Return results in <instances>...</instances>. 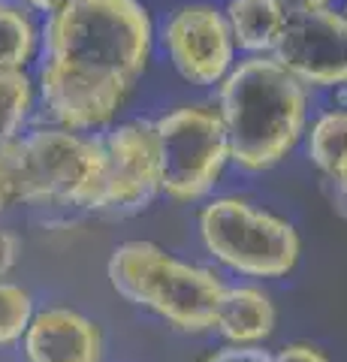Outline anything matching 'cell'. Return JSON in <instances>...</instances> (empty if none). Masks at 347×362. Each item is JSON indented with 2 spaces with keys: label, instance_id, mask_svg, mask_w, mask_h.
Wrapping results in <instances>:
<instances>
[{
  "label": "cell",
  "instance_id": "obj_14",
  "mask_svg": "<svg viewBox=\"0 0 347 362\" xmlns=\"http://www.w3.org/2000/svg\"><path fill=\"white\" fill-rule=\"evenodd\" d=\"M42 28L21 0H0V70H28L40 58Z\"/></svg>",
  "mask_w": 347,
  "mask_h": 362
},
{
  "label": "cell",
  "instance_id": "obj_1",
  "mask_svg": "<svg viewBox=\"0 0 347 362\" xmlns=\"http://www.w3.org/2000/svg\"><path fill=\"white\" fill-rule=\"evenodd\" d=\"M154 28L139 0H70L46 16L37 58L40 106L73 130H106L148 66Z\"/></svg>",
  "mask_w": 347,
  "mask_h": 362
},
{
  "label": "cell",
  "instance_id": "obj_16",
  "mask_svg": "<svg viewBox=\"0 0 347 362\" xmlns=\"http://www.w3.org/2000/svg\"><path fill=\"white\" fill-rule=\"evenodd\" d=\"M33 314H37V305L30 293L6 278L0 281V347L21 344Z\"/></svg>",
  "mask_w": 347,
  "mask_h": 362
},
{
  "label": "cell",
  "instance_id": "obj_17",
  "mask_svg": "<svg viewBox=\"0 0 347 362\" xmlns=\"http://www.w3.org/2000/svg\"><path fill=\"white\" fill-rule=\"evenodd\" d=\"M206 362H275V354L263 344H227L215 350Z\"/></svg>",
  "mask_w": 347,
  "mask_h": 362
},
{
  "label": "cell",
  "instance_id": "obj_8",
  "mask_svg": "<svg viewBox=\"0 0 347 362\" xmlns=\"http://www.w3.org/2000/svg\"><path fill=\"white\" fill-rule=\"evenodd\" d=\"M160 42L175 73L194 88H218L236 66V40L223 9L211 4H184L163 21Z\"/></svg>",
  "mask_w": 347,
  "mask_h": 362
},
{
  "label": "cell",
  "instance_id": "obj_19",
  "mask_svg": "<svg viewBox=\"0 0 347 362\" xmlns=\"http://www.w3.org/2000/svg\"><path fill=\"white\" fill-rule=\"evenodd\" d=\"M275 362H329L314 344H287L275 350Z\"/></svg>",
  "mask_w": 347,
  "mask_h": 362
},
{
  "label": "cell",
  "instance_id": "obj_10",
  "mask_svg": "<svg viewBox=\"0 0 347 362\" xmlns=\"http://www.w3.org/2000/svg\"><path fill=\"white\" fill-rule=\"evenodd\" d=\"M21 354L28 362H103V332L82 311L52 305L33 314Z\"/></svg>",
  "mask_w": 347,
  "mask_h": 362
},
{
  "label": "cell",
  "instance_id": "obj_13",
  "mask_svg": "<svg viewBox=\"0 0 347 362\" xmlns=\"http://www.w3.org/2000/svg\"><path fill=\"white\" fill-rule=\"evenodd\" d=\"M223 16L239 52L272 54L290 9L281 0H227Z\"/></svg>",
  "mask_w": 347,
  "mask_h": 362
},
{
  "label": "cell",
  "instance_id": "obj_4",
  "mask_svg": "<svg viewBox=\"0 0 347 362\" xmlns=\"http://www.w3.org/2000/svg\"><path fill=\"white\" fill-rule=\"evenodd\" d=\"M112 290L124 302L190 335L211 332L227 284L215 269L172 257L166 247L130 239L115 245L106 263Z\"/></svg>",
  "mask_w": 347,
  "mask_h": 362
},
{
  "label": "cell",
  "instance_id": "obj_18",
  "mask_svg": "<svg viewBox=\"0 0 347 362\" xmlns=\"http://www.w3.org/2000/svg\"><path fill=\"white\" fill-rule=\"evenodd\" d=\"M18 257H21V239H18V233L6 230V226H0V281H4L9 272L16 269Z\"/></svg>",
  "mask_w": 347,
  "mask_h": 362
},
{
  "label": "cell",
  "instance_id": "obj_22",
  "mask_svg": "<svg viewBox=\"0 0 347 362\" xmlns=\"http://www.w3.org/2000/svg\"><path fill=\"white\" fill-rule=\"evenodd\" d=\"M281 4L293 13V9H314V6H329V0H281Z\"/></svg>",
  "mask_w": 347,
  "mask_h": 362
},
{
  "label": "cell",
  "instance_id": "obj_6",
  "mask_svg": "<svg viewBox=\"0 0 347 362\" xmlns=\"http://www.w3.org/2000/svg\"><path fill=\"white\" fill-rule=\"evenodd\" d=\"M154 124L163 157V197L172 202H199L211 197L233 160L230 136L218 106H178Z\"/></svg>",
  "mask_w": 347,
  "mask_h": 362
},
{
  "label": "cell",
  "instance_id": "obj_7",
  "mask_svg": "<svg viewBox=\"0 0 347 362\" xmlns=\"http://www.w3.org/2000/svg\"><path fill=\"white\" fill-rule=\"evenodd\" d=\"M106 145V187L100 211L136 214L163 194V157L158 124L133 118L103 130Z\"/></svg>",
  "mask_w": 347,
  "mask_h": 362
},
{
  "label": "cell",
  "instance_id": "obj_5",
  "mask_svg": "<svg viewBox=\"0 0 347 362\" xmlns=\"http://www.w3.org/2000/svg\"><path fill=\"white\" fill-rule=\"evenodd\" d=\"M199 242L220 266L245 278H287L299 263V233L281 214L239 197L199 209Z\"/></svg>",
  "mask_w": 347,
  "mask_h": 362
},
{
  "label": "cell",
  "instance_id": "obj_20",
  "mask_svg": "<svg viewBox=\"0 0 347 362\" xmlns=\"http://www.w3.org/2000/svg\"><path fill=\"white\" fill-rule=\"evenodd\" d=\"M25 6H30L33 13H42V16H52V13H58V9H64L70 0H21Z\"/></svg>",
  "mask_w": 347,
  "mask_h": 362
},
{
  "label": "cell",
  "instance_id": "obj_12",
  "mask_svg": "<svg viewBox=\"0 0 347 362\" xmlns=\"http://www.w3.org/2000/svg\"><path fill=\"white\" fill-rule=\"evenodd\" d=\"M215 332L227 344H263L275 332V305L260 287H227L218 308Z\"/></svg>",
  "mask_w": 347,
  "mask_h": 362
},
{
  "label": "cell",
  "instance_id": "obj_15",
  "mask_svg": "<svg viewBox=\"0 0 347 362\" xmlns=\"http://www.w3.org/2000/svg\"><path fill=\"white\" fill-rule=\"evenodd\" d=\"M37 103L40 85L28 70H0V148H6L28 130Z\"/></svg>",
  "mask_w": 347,
  "mask_h": 362
},
{
  "label": "cell",
  "instance_id": "obj_24",
  "mask_svg": "<svg viewBox=\"0 0 347 362\" xmlns=\"http://www.w3.org/2000/svg\"><path fill=\"white\" fill-rule=\"evenodd\" d=\"M344 90H347V88H344Z\"/></svg>",
  "mask_w": 347,
  "mask_h": 362
},
{
  "label": "cell",
  "instance_id": "obj_11",
  "mask_svg": "<svg viewBox=\"0 0 347 362\" xmlns=\"http://www.w3.org/2000/svg\"><path fill=\"white\" fill-rule=\"evenodd\" d=\"M305 154L311 166L327 178L335 211L347 221V109H327L311 121L305 133Z\"/></svg>",
  "mask_w": 347,
  "mask_h": 362
},
{
  "label": "cell",
  "instance_id": "obj_21",
  "mask_svg": "<svg viewBox=\"0 0 347 362\" xmlns=\"http://www.w3.org/2000/svg\"><path fill=\"white\" fill-rule=\"evenodd\" d=\"M9 206H13V194H9V181H6L4 166H0V211H6Z\"/></svg>",
  "mask_w": 347,
  "mask_h": 362
},
{
  "label": "cell",
  "instance_id": "obj_23",
  "mask_svg": "<svg viewBox=\"0 0 347 362\" xmlns=\"http://www.w3.org/2000/svg\"><path fill=\"white\" fill-rule=\"evenodd\" d=\"M344 13H347V6H344Z\"/></svg>",
  "mask_w": 347,
  "mask_h": 362
},
{
  "label": "cell",
  "instance_id": "obj_9",
  "mask_svg": "<svg viewBox=\"0 0 347 362\" xmlns=\"http://www.w3.org/2000/svg\"><path fill=\"white\" fill-rule=\"evenodd\" d=\"M272 54L308 88H347V13L293 9Z\"/></svg>",
  "mask_w": 347,
  "mask_h": 362
},
{
  "label": "cell",
  "instance_id": "obj_3",
  "mask_svg": "<svg viewBox=\"0 0 347 362\" xmlns=\"http://www.w3.org/2000/svg\"><path fill=\"white\" fill-rule=\"evenodd\" d=\"M13 206L100 211L106 187L103 133H85L61 124L28 127L0 148Z\"/></svg>",
  "mask_w": 347,
  "mask_h": 362
},
{
  "label": "cell",
  "instance_id": "obj_2",
  "mask_svg": "<svg viewBox=\"0 0 347 362\" xmlns=\"http://www.w3.org/2000/svg\"><path fill=\"white\" fill-rule=\"evenodd\" d=\"M308 85L275 54H248L218 85V112L230 136L233 163L266 173L308 133Z\"/></svg>",
  "mask_w": 347,
  "mask_h": 362
}]
</instances>
